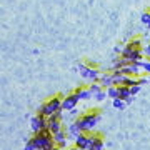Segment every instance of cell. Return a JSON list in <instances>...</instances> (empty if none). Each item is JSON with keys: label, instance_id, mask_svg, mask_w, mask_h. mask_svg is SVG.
<instances>
[{"label": "cell", "instance_id": "obj_20", "mask_svg": "<svg viewBox=\"0 0 150 150\" xmlns=\"http://www.w3.org/2000/svg\"><path fill=\"white\" fill-rule=\"evenodd\" d=\"M105 97H108L107 95V90H102V92H98V93H95V95H93V98H95V100H98V102H102Z\"/></svg>", "mask_w": 150, "mask_h": 150}, {"label": "cell", "instance_id": "obj_22", "mask_svg": "<svg viewBox=\"0 0 150 150\" xmlns=\"http://www.w3.org/2000/svg\"><path fill=\"white\" fill-rule=\"evenodd\" d=\"M67 150H80V149H77V147L74 145V147H70V149H67Z\"/></svg>", "mask_w": 150, "mask_h": 150}, {"label": "cell", "instance_id": "obj_9", "mask_svg": "<svg viewBox=\"0 0 150 150\" xmlns=\"http://www.w3.org/2000/svg\"><path fill=\"white\" fill-rule=\"evenodd\" d=\"M47 130L50 134L54 135L57 132L62 130V122H60V118H55V117H48V125H47Z\"/></svg>", "mask_w": 150, "mask_h": 150}, {"label": "cell", "instance_id": "obj_17", "mask_svg": "<svg viewBox=\"0 0 150 150\" xmlns=\"http://www.w3.org/2000/svg\"><path fill=\"white\" fill-rule=\"evenodd\" d=\"M140 18H142V23L147 25V28H150V10H145Z\"/></svg>", "mask_w": 150, "mask_h": 150}, {"label": "cell", "instance_id": "obj_14", "mask_svg": "<svg viewBox=\"0 0 150 150\" xmlns=\"http://www.w3.org/2000/svg\"><path fill=\"white\" fill-rule=\"evenodd\" d=\"M107 95L112 98V100H115V98H118V87L113 85V87H108L107 88Z\"/></svg>", "mask_w": 150, "mask_h": 150}, {"label": "cell", "instance_id": "obj_11", "mask_svg": "<svg viewBox=\"0 0 150 150\" xmlns=\"http://www.w3.org/2000/svg\"><path fill=\"white\" fill-rule=\"evenodd\" d=\"M54 140H55V145L60 147V149L67 147V134H65L64 130H60V132L54 134Z\"/></svg>", "mask_w": 150, "mask_h": 150}, {"label": "cell", "instance_id": "obj_7", "mask_svg": "<svg viewBox=\"0 0 150 150\" xmlns=\"http://www.w3.org/2000/svg\"><path fill=\"white\" fill-rule=\"evenodd\" d=\"M79 102H80L79 97L75 93H70V95L64 97V100H62V110H74Z\"/></svg>", "mask_w": 150, "mask_h": 150}, {"label": "cell", "instance_id": "obj_19", "mask_svg": "<svg viewBox=\"0 0 150 150\" xmlns=\"http://www.w3.org/2000/svg\"><path fill=\"white\" fill-rule=\"evenodd\" d=\"M142 55L147 57V60H150V43H147V45L142 47Z\"/></svg>", "mask_w": 150, "mask_h": 150}, {"label": "cell", "instance_id": "obj_8", "mask_svg": "<svg viewBox=\"0 0 150 150\" xmlns=\"http://www.w3.org/2000/svg\"><path fill=\"white\" fill-rule=\"evenodd\" d=\"M140 69H142V67H140L139 64H127L123 69H120V72L125 74V75H130V77H139Z\"/></svg>", "mask_w": 150, "mask_h": 150}, {"label": "cell", "instance_id": "obj_13", "mask_svg": "<svg viewBox=\"0 0 150 150\" xmlns=\"http://www.w3.org/2000/svg\"><path fill=\"white\" fill-rule=\"evenodd\" d=\"M100 83H102V87H113L115 83H113V75L112 74H105L100 77Z\"/></svg>", "mask_w": 150, "mask_h": 150}, {"label": "cell", "instance_id": "obj_24", "mask_svg": "<svg viewBox=\"0 0 150 150\" xmlns=\"http://www.w3.org/2000/svg\"><path fill=\"white\" fill-rule=\"evenodd\" d=\"M149 80H150V79H149Z\"/></svg>", "mask_w": 150, "mask_h": 150}, {"label": "cell", "instance_id": "obj_18", "mask_svg": "<svg viewBox=\"0 0 150 150\" xmlns=\"http://www.w3.org/2000/svg\"><path fill=\"white\" fill-rule=\"evenodd\" d=\"M139 65L147 72V74H150V60H142V62H139Z\"/></svg>", "mask_w": 150, "mask_h": 150}, {"label": "cell", "instance_id": "obj_10", "mask_svg": "<svg viewBox=\"0 0 150 150\" xmlns=\"http://www.w3.org/2000/svg\"><path fill=\"white\" fill-rule=\"evenodd\" d=\"M103 147H105V144H103V140L100 135L98 134L90 135V149L88 150H103Z\"/></svg>", "mask_w": 150, "mask_h": 150}, {"label": "cell", "instance_id": "obj_16", "mask_svg": "<svg viewBox=\"0 0 150 150\" xmlns=\"http://www.w3.org/2000/svg\"><path fill=\"white\" fill-rule=\"evenodd\" d=\"M125 105H127V102L122 100V98H115V100H113V108H115V110H123Z\"/></svg>", "mask_w": 150, "mask_h": 150}, {"label": "cell", "instance_id": "obj_12", "mask_svg": "<svg viewBox=\"0 0 150 150\" xmlns=\"http://www.w3.org/2000/svg\"><path fill=\"white\" fill-rule=\"evenodd\" d=\"M74 93L79 97V100H88V98L92 97V92L88 90V88H82V87H80V88H77Z\"/></svg>", "mask_w": 150, "mask_h": 150}, {"label": "cell", "instance_id": "obj_3", "mask_svg": "<svg viewBox=\"0 0 150 150\" xmlns=\"http://www.w3.org/2000/svg\"><path fill=\"white\" fill-rule=\"evenodd\" d=\"M62 100H64V97L62 95H57L54 98H50L48 102H45L43 105H40L38 108V115H42V117H52L55 112H59L62 110Z\"/></svg>", "mask_w": 150, "mask_h": 150}, {"label": "cell", "instance_id": "obj_5", "mask_svg": "<svg viewBox=\"0 0 150 150\" xmlns=\"http://www.w3.org/2000/svg\"><path fill=\"white\" fill-rule=\"evenodd\" d=\"M47 125H48V118L47 117H42V115H35L32 118V132L33 134H38V132H43L47 130Z\"/></svg>", "mask_w": 150, "mask_h": 150}, {"label": "cell", "instance_id": "obj_4", "mask_svg": "<svg viewBox=\"0 0 150 150\" xmlns=\"http://www.w3.org/2000/svg\"><path fill=\"white\" fill-rule=\"evenodd\" d=\"M79 69H80V75H82V77L88 79L90 82L100 80V77H102V75L98 74V70H97L95 67H88V65H85V64H80V65H79Z\"/></svg>", "mask_w": 150, "mask_h": 150}, {"label": "cell", "instance_id": "obj_2", "mask_svg": "<svg viewBox=\"0 0 150 150\" xmlns=\"http://www.w3.org/2000/svg\"><path fill=\"white\" fill-rule=\"evenodd\" d=\"M35 144V147H38L40 150H52L55 147V140L54 135L50 134L48 130H43V132H38V134H33V137L30 139Z\"/></svg>", "mask_w": 150, "mask_h": 150}, {"label": "cell", "instance_id": "obj_21", "mask_svg": "<svg viewBox=\"0 0 150 150\" xmlns=\"http://www.w3.org/2000/svg\"><path fill=\"white\" fill-rule=\"evenodd\" d=\"M140 90V85H134V87H130V93H132V97L135 95V93H139Z\"/></svg>", "mask_w": 150, "mask_h": 150}, {"label": "cell", "instance_id": "obj_1", "mask_svg": "<svg viewBox=\"0 0 150 150\" xmlns=\"http://www.w3.org/2000/svg\"><path fill=\"white\" fill-rule=\"evenodd\" d=\"M98 120H100V113H98L97 108H93V110H88L87 113L80 115V117L74 122V125L80 130L82 134H90V132H93V129L97 127Z\"/></svg>", "mask_w": 150, "mask_h": 150}, {"label": "cell", "instance_id": "obj_23", "mask_svg": "<svg viewBox=\"0 0 150 150\" xmlns=\"http://www.w3.org/2000/svg\"><path fill=\"white\" fill-rule=\"evenodd\" d=\"M52 150H64V149H60V147H57V145H55V147H54Z\"/></svg>", "mask_w": 150, "mask_h": 150}, {"label": "cell", "instance_id": "obj_6", "mask_svg": "<svg viewBox=\"0 0 150 150\" xmlns=\"http://www.w3.org/2000/svg\"><path fill=\"white\" fill-rule=\"evenodd\" d=\"M75 147L77 149H80V150H88L90 149V135L88 134H80V135H77L75 137Z\"/></svg>", "mask_w": 150, "mask_h": 150}, {"label": "cell", "instance_id": "obj_15", "mask_svg": "<svg viewBox=\"0 0 150 150\" xmlns=\"http://www.w3.org/2000/svg\"><path fill=\"white\" fill-rule=\"evenodd\" d=\"M88 90L92 92V95H95V93H98V92L103 90V87H102V83H97V82H93V83L88 87Z\"/></svg>", "mask_w": 150, "mask_h": 150}]
</instances>
